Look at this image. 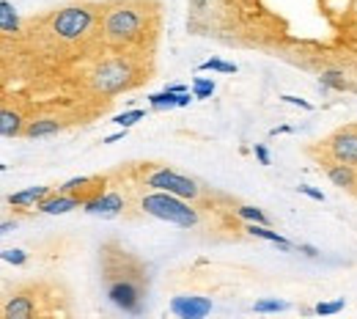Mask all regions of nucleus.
I'll return each instance as SVG.
<instances>
[{"instance_id":"obj_1","label":"nucleus","mask_w":357,"mask_h":319,"mask_svg":"<svg viewBox=\"0 0 357 319\" xmlns=\"http://www.w3.org/2000/svg\"><path fill=\"white\" fill-rule=\"evenodd\" d=\"M141 209L146 215L157 218V221H165V223L182 226V229H193L198 223V212L190 204H184L182 196H173V193H165V190L143 196Z\"/></svg>"},{"instance_id":"obj_2","label":"nucleus","mask_w":357,"mask_h":319,"mask_svg":"<svg viewBox=\"0 0 357 319\" xmlns=\"http://www.w3.org/2000/svg\"><path fill=\"white\" fill-rule=\"evenodd\" d=\"M141 14L132 11L130 6H119V8L107 11V17H105V33L110 42H130L132 36L141 33Z\"/></svg>"},{"instance_id":"obj_3","label":"nucleus","mask_w":357,"mask_h":319,"mask_svg":"<svg viewBox=\"0 0 357 319\" xmlns=\"http://www.w3.org/2000/svg\"><path fill=\"white\" fill-rule=\"evenodd\" d=\"M91 22H94V14H91L88 6H69V8H61L55 14L53 28H55V33L61 39L71 42V39H80L91 28Z\"/></svg>"},{"instance_id":"obj_4","label":"nucleus","mask_w":357,"mask_h":319,"mask_svg":"<svg viewBox=\"0 0 357 319\" xmlns=\"http://www.w3.org/2000/svg\"><path fill=\"white\" fill-rule=\"evenodd\" d=\"M148 187H157V190H165V193H173V196H182V198H198V184L171 168H157L154 173H148L146 179Z\"/></svg>"},{"instance_id":"obj_5","label":"nucleus","mask_w":357,"mask_h":319,"mask_svg":"<svg viewBox=\"0 0 357 319\" xmlns=\"http://www.w3.org/2000/svg\"><path fill=\"white\" fill-rule=\"evenodd\" d=\"M107 298H110V303H113V306H119L121 311L141 314L143 289H141V284H135L132 278H116V281H110V286H107Z\"/></svg>"},{"instance_id":"obj_6","label":"nucleus","mask_w":357,"mask_h":319,"mask_svg":"<svg viewBox=\"0 0 357 319\" xmlns=\"http://www.w3.org/2000/svg\"><path fill=\"white\" fill-rule=\"evenodd\" d=\"M127 78H130V67L124 61H107L99 67V72L94 75V83L96 88L102 91H119L127 85Z\"/></svg>"},{"instance_id":"obj_7","label":"nucleus","mask_w":357,"mask_h":319,"mask_svg":"<svg viewBox=\"0 0 357 319\" xmlns=\"http://www.w3.org/2000/svg\"><path fill=\"white\" fill-rule=\"evenodd\" d=\"M82 209L96 218H116L124 209V198L119 193H102V196H94L91 201H85Z\"/></svg>"},{"instance_id":"obj_8","label":"nucleus","mask_w":357,"mask_h":319,"mask_svg":"<svg viewBox=\"0 0 357 319\" xmlns=\"http://www.w3.org/2000/svg\"><path fill=\"white\" fill-rule=\"evenodd\" d=\"M171 311L182 319H201L212 311V300H207V298H173Z\"/></svg>"},{"instance_id":"obj_9","label":"nucleus","mask_w":357,"mask_h":319,"mask_svg":"<svg viewBox=\"0 0 357 319\" xmlns=\"http://www.w3.org/2000/svg\"><path fill=\"white\" fill-rule=\"evenodd\" d=\"M327 144H330V152H333V157L336 160L349 162V165H357V132H352V130L336 132Z\"/></svg>"},{"instance_id":"obj_10","label":"nucleus","mask_w":357,"mask_h":319,"mask_svg":"<svg viewBox=\"0 0 357 319\" xmlns=\"http://www.w3.org/2000/svg\"><path fill=\"white\" fill-rule=\"evenodd\" d=\"M77 207H85V198H82V196L58 193L55 198L42 201V204H39V212H44V215H64V212H71V209H77Z\"/></svg>"},{"instance_id":"obj_11","label":"nucleus","mask_w":357,"mask_h":319,"mask_svg":"<svg viewBox=\"0 0 357 319\" xmlns=\"http://www.w3.org/2000/svg\"><path fill=\"white\" fill-rule=\"evenodd\" d=\"M324 171H327L330 182H333L336 187H344V190H352V187H355L357 176H355V168H352L349 162L336 160V162H327V165H324Z\"/></svg>"},{"instance_id":"obj_12","label":"nucleus","mask_w":357,"mask_h":319,"mask_svg":"<svg viewBox=\"0 0 357 319\" xmlns=\"http://www.w3.org/2000/svg\"><path fill=\"white\" fill-rule=\"evenodd\" d=\"M33 314H36V306H33V300H31L28 295L11 298V300L6 303V309H3V317L6 319H31Z\"/></svg>"},{"instance_id":"obj_13","label":"nucleus","mask_w":357,"mask_h":319,"mask_svg":"<svg viewBox=\"0 0 357 319\" xmlns=\"http://www.w3.org/2000/svg\"><path fill=\"white\" fill-rule=\"evenodd\" d=\"M250 237H259V239H267V242H275L278 248H284V250H291V248H297V245H291L288 239H284L278 232H270L267 229V223H250L247 229H245Z\"/></svg>"},{"instance_id":"obj_14","label":"nucleus","mask_w":357,"mask_h":319,"mask_svg":"<svg viewBox=\"0 0 357 319\" xmlns=\"http://www.w3.org/2000/svg\"><path fill=\"white\" fill-rule=\"evenodd\" d=\"M44 196H47V187H28L22 193L8 196V204L11 207H33V204H42Z\"/></svg>"},{"instance_id":"obj_15","label":"nucleus","mask_w":357,"mask_h":319,"mask_svg":"<svg viewBox=\"0 0 357 319\" xmlns=\"http://www.w3.org/2000/svg\"><path fill=\"white\" fill-rule=\"evenodd\" d=\"M61 130V124L55 119H36L25 127V135L28 138H44V135H55Z\"/></svg>"},{"instance_id":"obj_16","label":"nucleus","mask_w":357,"mask_h":319,"mask_svg":"<svg viewBox=\"0 0 357 319\" xmlns=\"http://www.w3.org/2000/svg\"><path fill=\"white\" fill-rule=\"evenodd\" d=\"M17 28H19L17 8H14L8 0H3V3H0V31H3V33H17Z\"/></svg>"},{"instance_id":"obj_17","label":"nucleus","mask_w":357,"mask_h":319,"mask_svg":"<svg viewBox=\"0 0 357 319\" xmlns=\"http://www.w3.org/2000/svg\"><path fill=\"white\" fill-rule=\"evenodd\" d=\"M0 132H3V138H17V135L22 132V119H19V113L3 110V113H0Z\"/></svg>"},{"instance_id":"obj_18","label":"nucleus","mask_w":357,"mask_h":319,"mask_svg":"<svg viewBox=\"0 0 357 319\" xmlns=\"http://www.w3.org/2000/svg\"><path fill=\"white\" fill-rule=\"evenodd\" d=\"M179 96L182 94H176L173 88H165V91H159V94H151L148 96V102H151V107H179Z\"/></svg>"},{"instance_id":"obj_19","label":"nucleus","mask_w":357,"mask_h":319,"mask_svg":"<svg viewBox=\"0 0 357 319\" xmlns=\"http://www.w3.org/2000/svg\"><path fill=\"white\" fill-rule=\"evenodd\" d=\"M286 309L288 306L284 300H256V306H253L256 314H278V311H286Z\"/></svg>"},{"instance_id":"obj_20","label":"nucleus","mask_w":357,"mask_h":319,"mask_svg":"<svg viewBox=\"0 0 357 319\" xmlns=\"http://www.w3.org/2000/svg\"><path fill=\"white\" fill-rule=\"evenodd\" d=\"M236 215H239V218H245V221H250V223H267V226H270V218H267L259 207H239V209H236Z\"/></svg>"},{"instance_id":"obj_21","label":"nucleus","mask_w":357,"mask_h":319,"mask_svg":"<svg viewBox=\"0 0 357 319\" xmlns=\"http://www.w3.org/2000/svg\"><path fill=\"white\" fill-rule=\"evenodd\" d=\"M201 72H223V75H234V72H236V67H234V64H225V61H220V58H209V61H204V64H201Z\"/></svg>"},{"instance_id":"obj_22","label":"nucleus","mask_w":357,"mask_h":319,"mask_svg":"<svg viewBox=\"0 0 357 319\" xmlns=\"http://www.w3.org/2000/svg\"><path fill=\"white\" fill-rule=\"evenodd\" d=\"M319 83H322V88H349V83L344 80V75L341 72H322V78H319Z\"/></svg>"},{"instance_id":"obj_23","label":"nucleus","mask_w":357,"mask_h":319,"mask_svg":"<svg viewBox=\"0 0 357 319\" xmlns=\"http://www.w3.org/2000/svg\"><path fill=\"white\" fill-rule=\"evenodd\" d=\"M212 94H214V80L198 78L193 83V96H195V99H209Z\"/></svg>"},{"instance_id":"obj_24","label":"nucleus","mask_w":357,"mask_h":319,"mask_svg":"<svg viewBox=\"0 0 357 319\" xmlns=\"http://www.w3.org/2000/svg\"><path fill=\"white\" fill-rule=\"evenodd\" d=\"M141 119H143V110H130V113H121V116H116L113 121H116L121 130H130V127H132V124H138Z\"/></svg>"},{"instance_id":"obj_25","label":"nucleus","mask_w":357,"mask_h":319,"mask_svg":"<svg viewBox=\"0 0 357 319\" xmlns=\"http://www.w3.org/2000/svg\"><path fill=\"white\" fill-rule=\"evenodd\" d=\"M3 261L14 264V267H22V264L28 261V256H25V250H17V248H6V250H3Z\"/></svg>"},{"instance_id":"obj_26","label":"nucleus","mask_w":357,"mask_h":319,"mask_svg":"<svg viewBox=\"0 0 357 319\" xmlns=\"http://www.w3.org/2000/svg\"><path fill=\"white\" fill-rule=\"evenodd\" d=\"M344 309V300H333V303H319L313 311L322 314V317H330V314H338Z\"/></svg>"},{"instance_id":"obj_27","label":"nucleus","mask_w":357,"mask_h":319,"mask_svg":"<svg viewBox=\"0 0 357 319\" xmlns=\"http://www.w3.org/2000/svg\"><path fill=\"white\" fill-rule=\"evenodd\" d=\"M302 196H308V198H313V201H324V193L322 190H316V187H308V184H299L297 187Z\"/></svg>"},{"instance_id":"obj_28","label":"nucleus","mask_w":357,"mask_h":319,"mask_svg":"<svg viewBox=\"0 0 357 319\" xmlns=\"http://www.w3.org/2000/svg\"><path fill=\"white\" fill-rule=\"evenodd\" d=\"M281 99H284V102H288V105H299L302 110H313V105H311V102H305V99H299V96H291V94H284Z\"/></svg>"},{"instance_id":"obj_29","label":"nucleus","mask_w":357,"mask_h":319,"mask_svg":"<svg viewBox=\"0 0 357 319\" xmlns=\"http://www.w3.org/2000/svg\"><path fill=\"white\" fill-rule=\"evenodd\" d=\"M253 152H256V157H259L261 165H270V152H267L261 144H256V149H253Z\"/></svg>"},{"instance_id":"obj_30","label":"nucleus","mask_w":357,"mask_h":319,"mask_svg":"<svg viewBox=\"0 0 357 319\" xmlns=\"http://www.w3.org/2000/svg\"><path fill=\"white\" fill-rule=\"evenodd\" d=\"M297 250H299V253H305V256H311V259H313V256H319V250H316L313 245H297Z\"/></svg>"},{"instance_id":"obj_31","label":"nucleus","mask_w":357,"mask_h":319,"mask_svg":"<svg viewBox=\"0 0 357 319\" xmlns=\"http://www.w3.org/2000/svg\"><path fill=\"white\" fill-rule=\"evenodd\" d=\"M124 132H127V130H121V132H116V135H107V138H105V144H116V141H121V138H124Z\"/></svg>"},{"instance_id":"obj_32","label":"nucleus","mask_w":357,"mask_h":319,"mask_svg":"<svg viewBox=\"0 0 357 319\" xmlns=\"http://www.w3.org/2000/svg\"><path fill=\"white\" fill-rule=\"evenodd\" d=\"M14 229H17V223H11V221H6V223L0 226V232H3V234H11Z\"/></svg>"},{"instance_id":"obj_33","label":"nucleus","mask_w":357,"mask_h":319,"mask_svg":"<svg viewBox=\"0 0 357 319\" xmlns=\"http://www.w3.org/2000/svg\"><path fill=\"white\" fill-rule=\"evenodd\" d=\"M187 105H190V94H182L179 96V107H187Z\"/></svg>"}]
</instances>
